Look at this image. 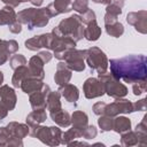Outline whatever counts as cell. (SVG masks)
Here are the masks:
<instances>
[{
	"label": "cell",
	"mask_w": 147,
	"mask_h": 147,
	"mask_svg": "<svg viewBox=\"0 0 147 147\" xmlns=\"http://www.w3.org/2000/svg\"><path fill=\"white\" fill-rule=\"evenodd\" d=\"M123 6H124V0H111V2L108 3L106 7V13L118 16L122 14Z\"/></svg>",
	"instance_id": "cell-32"
},
{
	"label": "cell",
	"mask_w": 147,
	"mask_h": 147,
	"mask_svg": "<svg viewBox=\"0 0 147 147\" xmlns=\"http://www.w3.org/2000/svg\"><path fill=\"white\" fill-rule=\"evenodd\" d=\"M108 65H110V74L118 80L123 79L125 83L133 84L147 79V59L142 54L111 59Z\"/></svg>",
	"instance_id": "cell-1"
},
{
	"label": "cell",
	"mask_w": 147,
	"mask_h": 147,
	"mask_svg": "<svg viewBox=\"0 0 147 147\" xmlns=\"http://www.w3.org/2000/svg\"><path fill=\"white\" fill-rule=\"evenodd\" d=\"M2 83H3V74L0 71V86L2 85Z\"/></svg>",
	"instance_id": "cell-53"
},
{
	"label": "cell",
	"mask_w": 147,
	"mask_h": 147,
	"mask_svg": "<svg viewBox=\"0 0 147 147\" xmlns=\"http://www.w3.org/2000/svg\"><path fill=\"white\" fill-rule=\"evenodd\" d=\"M34 9H36L34 7H30V8H25L23 10L18 11V14H17V22H20L22 25L23 24L28 25L30 23L31 18H32V15L34 13Z\"/></svg>",
	"instance_id": "cell-34"
},
{
	"label": "cell",
	"mask_w": 147,
	"mask_h": 147,
	"mask_svg": "<svg viewBox=\"0 0 147 147\" xmlns=\"http://www.w3.org/2000/svg\"><path fill=\"white\" fill-rule=\"evenodd\" d=\"M30 2L34 6V7H40L44 2V0H30Z\"/></svg>",
	"instance_id": "cell-51"
},
{
	"label": "cell",
	"mask_w": 147,
	"mask_h": 147,
	"mask_svg": "<svg viewBox=\"0 0 147 147\" xmlns=\"http://www.w3.org/2000/svg\"><path fill=\"white\" fill-rule=\"evenodd\" d=\"M85 56H86V49L71 48L67 52L63 61L71 71L80 72L85 69Z\"/></svg>",
	"instance_id": "cell-6"
},
{
	"label": "cell",
	"mask_w": 147,
	"mask_h": 147,
	"mask_svg": "<svg viewBox=\"0 0 147 147\" xmlns=\"http://www.w3.org/2000/svg\"><path fill=\"white\" fill-rule=\"evenodd\" d=\"M84 29L80 16L75 14L62 20L57 26L53 28L52 32L61 37H70L77 42L84 38Z\"/></svg>",
	"instance_id": "cell-2"
},
{
	"label": "cell",
	"mask_w": 147,
	"mask_h": 147,
	"mask_svg": "<svg viewBox=\"0 0 147 147\" xmlns=\"http://www.w3.org/2000/svg\"><path fill=\"white\" fill-rule=\"evenodd\" d=\"M71 9L79 14H83L88 9V0H74V2L71 3Z\"/></svg>",
	"instance_id": "cell-36"
},
{
	"label": "cell",
	"mask_w": 147,
	"mask_h": 147,
	"mask_svg": "<svg viewBox=\"0 0 147 147\" xmlns=\"http://www.w3.org/2000/svg\"><path fill=\"white\" fill-rule=\"evenodd\" d=\"M9 55H11V54L8 52L6 45H5L3 41H2V44H1V46H0V65L5 64V63L8 61Z\"/></svg>",
	"instance_id": "cell-41"
},
{
	"label": "cell",
	"mask_w": 147,
	"mask_h": 147,
	"mask_svg": "<svg viewBox=\"0 0 147 147\" xmlns=\"http://www.w3.org/2000/svg\"><path fill=\"white\" fill-rule=\"evenodd\" d=\"M146 110V99L138 100L133 103V111H145Z\"/></svg>",
	"instance_id": "cell-44"
},
{
	"label": "cell",
	"mask_w": 147,
	"mask_h": 147,
	"mask_svg": "<svg viewBox=\"0 0 147 147\" xmlns=\"http://www.w3.org/2000/svg\"><path fill=\"white\" fill-rule=\"evenodd\" d=\"M29 77V68L26 65H21L14 70L13 77H11V84L15 88H18L21 86V83L24 78Z\"/></svg>",
	"instance_id": "cell-28"
},
{
	"label": "cell",
	"mask_w": 147,
	"mask_h": 147,
	"mask_svg": "<svg viewBox=\"0 0 147 147\" xmlns=\"http://www.w3.org/2000/svg\"><path fill=\"white\" fill-rule=\"evenodd\" d=\"M83 92L86 99H95L105 94L102 83L94 77L87 78L83 84Z\"/></svg>",
	"instance_id": "cell-8"
},
{
	"label": "cell",
	"mask_w": 147,
	"mask_h": 147,
	"mask_svg": "<svg viewBox=\"0 0 147 147\" xmlns=\"http://www.w3.org/2000/svg\"><path fill=\"white\" fill-rule=\"evenodd\" d=\"M44 61L38 56L34 55L29 60V76L30 77H34L37 79L42 80L45 78V70H44Z\"/></svg>",
	"instance_id": "cell-15"
},
{
	"label": "cell",
	"mask_w": 147,
	"mask_h": 147,
	"mask_svg": "<svg viewBox=\"0 0 147 147\" xmlns=\"http://www.w3.org/2000/svg\"><path fill=\"white\" fill-rule=\"evenodd\" d=\"M71 3H72V0H54L46 8L49 13V16L54 17V16H57L59 14H64V13L71 11L72 10Z\"/></svg>",
	"instance_id": "cell-16"
},
{
	"label": "cell",
	"mask_w": 147,
	"mask_h": 147,
	"mask_svg": "<svg viewBox=\"0 0 147 147\" xmlns=\"http://www.w3.org/2000/svg\"><path fill=\"white\" fill-rule=\"evenodd\" d=\"M0 1H2L6 6H10L13 8H16V7H18L21 5L18 0H0Z\"/></svg>",
	"instance_id": "cell-48"
},
{
	"label": "cell",
	"mask_w": 147,
	"mask_h": 147,
	"mask_svg": "<svg viewBox=\"0 0 147 147\" xmlns=\"http://www.w3.org/2000/svg\"><path fill=\"white\" fill-rule=\"evenodd\" d=\"M106 105H107V103H105V102H96V103H94L93 107H92L93 113H94L95 115H98V116H100V115H105V108H106Z\"/></svg>",
	"instance_id": "cell-43"
},
{
	"label": "cell",
	"mask_w": 147,
	"mask_h": 147,
	"mask_svg": "<svg viewBox=\"0 0 147 147\" xmlns=\"http://www.w3.org/2000/svg\"><path fill=\"white\" fill-rule=\"evenodd\" d=\"M7 115H8V110H7V108H5L2 105H0V121L3 119V118H6Z\"/></svg>",
	"instance_id": "cell-49"
},
{
	"label": "cell",
	"mask_w": 147,
	"mask_h": 147,
	"mask_svg": "<svg viewBox=\"0 0 147 147\" xmlns=\"http://www.w3.org/2000/svg\"><path fill=\"white\" fill-rule=\"evenodd\" d=\"M49 115H51L52 121L55 124H57L59 126H61V127H68L71 124L69 113L64 111L63 109H60V110H56V111H52V113H49Z\"/></svg>",
	"instance_id": "cell-21"
},
{
	"label": "cell",
	"mask_w": 147,
	"mask_h": 147,
	"mask_svg": "<svg viewBox=\"0 0 147 147\" xmlns=\"http://www.w3.org/2000/svg\"><path fill=\"white\" fill-rule=\"evenodd\" d=\"M87 26L84 29V38L88 41H95L101 36V28L98 25L96 20L86 24Z\"/></svg>",
	"instance_id": "cell-23"
},
{
	"label": "cell",
	"mask_w": 147,
	"mask_h": 147,
	"mask_svg": "<svg viewBox=\"0 0 147 147\" xmlns=\"http://www.w3.org/2000/svg\"><path fill=\"white\" fill-rule=\"evenodd\" d=\"M80 18H82V23L83 24H88L91 23L92 21H95L96 16H95V13L92 10V9H87L86 11H84L82 15H80Z\"/></svg>",
	"instance_id": "cell-40"
},
{
	"label": "cell",
	"mask_w": 147,
	"mask_h": 147,
	"mask_svg": "<svg viewBox=\"0 0 147 147\" xmlns=\"http://www.w3.org/2000/svg\"><path fill=\"white\" fill-rule=\"evenodd\" d=\"M87 146L88 144L87 142H83V141H75V140H72V141H70L67 146Z\"/></svg>",
	"instance_id": "cell-50"
},
{
	"label": "cell",
	"mask_w": 147,
	"mask_h": 147,
	"mask_svg": "<svg viewBox=\"0 0 147 147\" xmlns=\"http://www.w3.org/2000/svg\"><path fill=\"white\" fill-rule=\"evenodd\" d=\"M9 64H10V68L13 70H15L16 68L21 67V65H25L26 64V59L24 55L22 54H14L11 55V57L9 59Z\"/></svg>",
	"instance_id": "cell-35"
},
{
	"label": "cell",
	"mask_w": 147,
	"mask_h": 147,
	"mask_svg": "<svg viewBox=\"0 0 147 147\" xmlns=\"http://www.w3.org/2000/svg\"><path fill=\"white\" fill-rule=\"evenodd\" d=\"M17 21V14L10 6H5L0 9V25H9Z\"/></svg>",
	"instance_id": "cell-24"
},
{
	"label": "cell",
	"mask_w": 147,
	"mask_h": 147,
	"mask_svg": "<svg viewBox=\"0 0 147 147\" xmlns=\"http://www.w3.org/2000/svg\"><path fill=\"white\" fill-rule=\"evenodd\" d=\"M8 29H9V31H10L11 33L17 34V33H20V32L22 31V24H21L20 22L16 21V22L9 24V25H8Z\"/></svg>",
	"instance_id": "cell-46"
},
{
	"label": "cell",
	"mask_w": 147,
	"mask_h": 147,
	"mask_svg": "<svg viewBox=\"0 0 147 147\" xmlns=\"http://www.w3.org/2000/svg\"><path fill=\"white\" fill-rule=\"evenodd\" d=\"M147 88V79L146 80H138L132 84V92L134 95H140L146 92Z\"/></svg>",
	"instance_id": "cell-37"
},
{
	"label": "cell",
	"mask_w": 147,
	"mask_h": 147,
	"mask_svg": "<svg viewBox=\"0 0 147 147\" xmlns=\"http://www.w3.org/2000/svg\"><path fill=\"white\" fill-rule=\"evenodd\" d=\"M98 79L102 83L105 93L114 99H119L124 98L127 94V87L122 84L118 79H116L110 72H102L98 74Z\"/></svg>",
	"instance_id": "cell-4"
},
{
	"label": "cell",
	"mask_w": 147,
	"mask_h": 147,
	"mask_svg": "<svg viewBox=\"0 0 147 147\" xmlns=\"http://www.w3.org/2000/svg\"><path fill=\"white\" fill-rule=\"evenodd\" d=\"M44 86V82L40 79H37L34 77H26L22 80L20 88L25 93V94H31L36 91L41 90V87Z\"/></svg>",
	"instance_id": "cell-19"
},
{
	"label": "cell",
	"mask_w": 147,
	"mask_h": 147,
	"mask_svg": "<svg viewBox=\"0 0 147 147\" xmlns=\"http://www.w3.org/2000/svg\"><path fill=\"white\" fill-rule=\"evenodd\" d=\"M96 134H98V130L94 125H87L82 132V137L85 139H93L96 137Z\"/></svg>",
	"instance_id": "cell-38"
},
{
	"label": "cell",
	"mask_w": 147,
	"mask_h": 147,
	"mask_svg": "<svg viewBox=\"0 0 147 147\" xmlns=\"http://www.w3.org/2000/svg\"><path fill=\"white\" fill-rule=\"evenodd\" d=\"M116 118H114V125H113V130L116 133H123L126 132L129 130H131V121L125 117V116H115Z\"/></svg>",
	"instance_id": "cell-27"
},
{
	"label": "cell",
	"mask_w": 147,
	"mask_h": 147,
	"mask_svg": "<svg viewBox=\"0 0 147 147\" xmlns=\"http://www.w3.org/2000/svg\"><path fill=\"white\" fill-rule=\"evenodd\" d=\"M6 127L8 129L11 138H20V139H24L28 134H29V125L28 124H23V123H18V122H9Z\"/></svg>",
	"instance_id": "cell-18"
},
{
	"label": "cell",
	"mask_w": 147,
	"mask_h": 147,
	"mask_svg": "<svg viewBox=\"0 0 147 147\" xmlns=\"http://www.w3.org/2000/svg\"><path fill=\"white\" fill-rule=\"evenodd\" d=\"M105 28H106V32L110 37H114V38H118V37H121L124 33V26L118 21L115 22V23H113V24L105 25Z\"/></svg>",
	"instance_id": "cell-30"
},
{
	"label": "cell",
	"mask_w": 147,
	"mask_h": 147,
	"mask_svg": "<svg viewBox=\"0 0 147 147\" xmlns=\"http://www.w3.org/2000/svg\"><path fill=\"white\" fill-rule=\"evenodd\" d=\"M46 108H47V110H49V113L62 109L61 94L59 91H51L48 93L47 100H46Z\"/></svg>",
	"instance_id": "cell-22"
},
{
	"label": "cell",
	"mask_w": 147,
	"mask_h": 147,
	"mask_svg": "<svg viewBox=\"0 0 147 147\" xmlns=\"http://www.w3.org/2000/svg\"><path fill=\"white\" fill-rule=\"evenodd\" d=\"M122 137H121V145L124 146V147H130V146H136L138 145V137L134 131H126V132H123L121 133Z\"/></svg>",
	"instance_id": "cell-29"
},
{
	"label": "cell",
	"mask_w": 147,
	"mask_h": 147,
	"mask_svg": "<svg viewBox=\"0 0 147 147\" xmlns=\"http://www.w3.org/2000/svg\"><path fill=\"white\" fill-rule=\"evenodd\" d=\"M134 132L138 137V145L146 146L147 145V116L146 115L142 117V121L139 124H137Z\"/></svg>",
	"instance_id": "cell-25"
},
{
	"label": "cell",
	"mask_w": 147,
	"mask_h": 147,
	"mask_svg": "<svg viewBox=\"0 0 147 147\" xmlns=\"http://www.w3.org/2000/svg\"><path fill=\"white\" fill-rule=\"evenodd\" d=\"M3 44L6 45V47H7V49H8V52H9L10 54H15V53L18 51V44H17V41L14 40V39L3 40Z\"/></svg>",
	"instance_id": "cell-42"
},
{
	"label": "cell",
	"mask_w": 147,
	"mask_h": 147,
	"mask_svg": "<svg viewBox=\"0 0 147 147\" xmlns=\"http://www.w3.org/2000/svg\"><path fill=\"white\" fill-rule=\"evenodd\" d=\"M17 96L13 87L9 85H1L0 86V105L7 108L8 111L13 110L16 106Z\"/></svg>",
	"instance_id": "cell-12"
},
{
	"label": "cell",
	"mask_w": 147,
	"mask_h": 147,
	"mask_svg": "<svg viewBox=\"0 0 147 147\" xmlns=\"http://www.w3.org/2000/svg\"><path fill=\"white\" fill-rule=\"evenodd\" d=\"M2 41H3V40H1V39H0V46H1V44H2Z\"/></svg>",
	"instance_id": "cell-54"
},
{
	"label": "cell",
	"mask_w": 147,
	"mask_h": 147,
	"mask_svg": "<svg viewBox=\"0 0 147 147\" xmlns=\"http://www.w3.org/2000/svg\"><path fill=\"white\" fill-rule=\"evenodd\" d=\"M117 17L118 16H115V15H110V14H107L105 15L103 17V21H105V25H108V24H113L115 22H117Z\"/></svg>",
	"instance_id": "cell-47"
},
{
	"label": "cell",
	"mask_w": 147,
	"mask_h": 147,
	"mask_svg": "<svg viewBox=\"0 0 147 147\" xmlns=\"http://www.w3.org/2000/svg\"><path fill=\"white\" fill-rule=\"evenodd\" d=\"M11 138L8 129L6 126H0V147L7 146L9 139Z\"/></svg>",
	"instance_id": "cell-39"
},
{
	"label": "cell",
	"mask_w": 147,
	"mask_h": 147,
	"mask_svg": "<svg viewBox=\"0 0 147 147\" xmlns=\"http://www.w3.org/2000/svg\"><path fill=\"white\" fill-rule=\"evenodd\" d=\"M147 11L145 9L142 10H138V11H130L126 15V22L134 26V29L142 34L147 33Z\"/></svg>",
	"instance_id": "cell-9"
},
{
	"label": "cell",
	"mask_w": 147,
	"mask_h": 147,
	"mask_svg": "<svg viewBox=\"0 0 147 147\" xmlns=\"http://www.w3.org/2000/svg\"><path fill=\"white\" fill-rule=\"evenodd\" d=\"M85 60L87 65L92 70L98 71V74H102L108 69V57L99 47H90L88 49H86Z\"/></svg>",
	"instance_id": "cell-5"
},
{
	"label": "cell",
	"mask_w": 147,
	"mask_h": 147,
	"mask_svg": "<svg viewBox=\"0 0 147 147\" xmlns=\"http://www.w3.org/2000/svg\"><path fill=\"white\" fill-rule=\"evenodd\" d=\"M49 18H51V16H49V13L46 7L45 8H36L31 21L28 24V29L33 30L34 28H44L48 24Z\"/></svg>",
	"instance_id": "cell-13"
},
{
	"label": "cell",
	"mask_w": 147,
	"mask_h": 147,
	"mask_svg": "<svg viewBox=\"0 0 147 147\" xmlns=\"http://www.w3.org/2000/svg\"><path fill=\"white\" fill-rule=\"evenodd\" d=\"M47 118V114L45 111V109H41V110H33L31 111L26 118H25V122L29 126H32V125H37V124H41L46 121Z\"/></svg>",
	"instance_id": "cell-26"
},
{
	"label": "cell",
	"mask_w": 147,
	"mask_h": 147,
	"mask_svg": "<svg viewBox=\"0 0 147 147\" xmlns=\"http://www.w3.org/2000/svg\"><path fill=\"white\" fill-rule=\"evenodd\" d=\"M94 3H101V5H108L111 2V0H92Z\"/></svg>",
	"instance_id": "cell-52"
},
{
	"label": "cell",
	"mask_w": 147,
	"mask_h": 147,
	"mask_svg": "<svg viewBox=\"0 0 147 147\" xmlns=\"http://www.w3.org/2000/svg\"><path fill=\"white\" fill-rule=\"evenodd\" d=\"M29 134L37 138L47 146H59L61 144L62 131L59 126H44L40 124L29 126Z\"/></svg>",
	"instance_id": "cell-3"
},
{
	"label": "cell",
	"mask_w": 147,
	"mask_h": 147,
	"mask_svg": "<svg viewBox=\"0 0 147 147\" xmlns=\"http://www.w3.org/2000/svg\"><path fill=\"white\" fill-rule=\"evenodd\" d=\"M51 39H52V33H42L39 36H34L32 38H29L25 40L24 46L26 49L29 51H38L42 47L45 48H49V44H51Z\"/></svg>",
	"instance_id": "cell-11"
},
{
	"label": "cell",
	"mask_w": 147,
	"mask_h": 147,
	"mask_svg": "<svg viewBox=\"0 0 147 147\" xmlns=\"http://www.w3.org/2000/svg\"><path fill=\"white\" fill-rule=\"evenodd\" d=\"M42 61H44V63L46 64V63H48L51 60H52V57H53V54L52 53H49L48 51H41V52H39L38 54H37Z\"/></svg>",
	"instance_id": "cell-45"
},
{
	"label": "cell",
	"mask_w": 147,
	"mask_h": 147,
	"mask_svg": "<svg viewBox=\"0 0 147 147\" xmlns=\"http://www.w3.org/2000/svg\"><path fill=\"white\" fill-rule=\"evenodd\" d=\"M51 87L47 84H44V86L41 87V90L36 91L31 94H29V101H30V106L33 110H41V109H46V100H47V95L51 92Z\"/></svg>",
	"instance_id": "cell-10"
},
{
	"label": "cell",
	"mask_w": 147,
	"mask_h": 147,
	"mask_svg": "<svg viewBox=\"0 0 147 147\" xmlns=\"http://www.w3.org/2000/svg\"><path fill=\"white\" fill-rule=\"evenodd\" d=\"M78 138H82V132L75 127H71L69 130H67L64 133L62 132V137H61V144L63 145H68L70 141L76 140Z\"/></svg>",
	"instance_id": "cell-31"
},
{
	"label": "cell",
	"mask_w": 147,
	"mask_h": 147,
	"mask_svg": "<svg viewBox=\"0 0 147 147\" xmlns=\"http://www.w3.org/2000/svg\"><path fill=\"white\" fill-rule=\"evenodd\" d=\"M59 92L65 99V101H68L70 103H76L79 99V90L76 85L68 83L65 85L59 86Z\"/></svg>",
	"instance_id": "cell-17"
},
{
	"label": "cell",
	"mask_w": 147,
	"mask_h": 147,
	"mask_svg": "<svg viewBox=\"0 0 147 147\" xmlns=\"http://www.w3.org/2000/svg\"><path fill=\"white\" fill-rule=\"evenodd\" d=\"M70 121H71L72 127L79 130L80 132H83V130L88 125V117H87L86 113H84L82 110L74 111L72 115L70 116Z\"/></svg>",
	"instance_id": "cell-20"
},
{
	"label": "cell",
	"mask_w": 147,
	"mask_h": 147,
	"mask_svg": "<svg viewBox=\"0 0 147 147\" xmlns=\"http://www.w3.org/2000/svg\"><path fill=\"white\" fill-rule=\"evenodd\" d=\"M98 125L101 129L102 132H107L113 130V125H114V117L108 116V115H100L99 119H98Z\"/></svg>",
	"instance_id": "cell-33"
},
{
	"label": "cell",
	"mask_w": 147,
	"mask_h": 147,
	"mask_svg": "<svg viewBox=\"0 0 147 147\" xmlns=\"http://www.w3.org/2000/svg\"><path fill=\"white\" fill-rule=\"evenodd\" d=\"M71 77H72V71L68 68L65 62L60 61L56 64V71H55V75H54L55 84L59 85V86L65 85V84H68L70 82Z\"/></svg>",
	"instance_id": "cell-14"
},
{
	"label": "cell",
	"mask_w": 147,
	"mask_h": 147,
	"mask_svg": "<svg viewBox=\"0 0 147 147\" xmlns=\"http://www.w3.org/2000/svg\"><path fill=\"white\" fill-rule=\"evenodd\" d=\"M130 113H133V103L123 98L115 99L114 102L106 105L105 108V115L111 117H115L119 114H130Z\"/></svg>",
	"instance_id": "cell-7"
}]
</instances>
